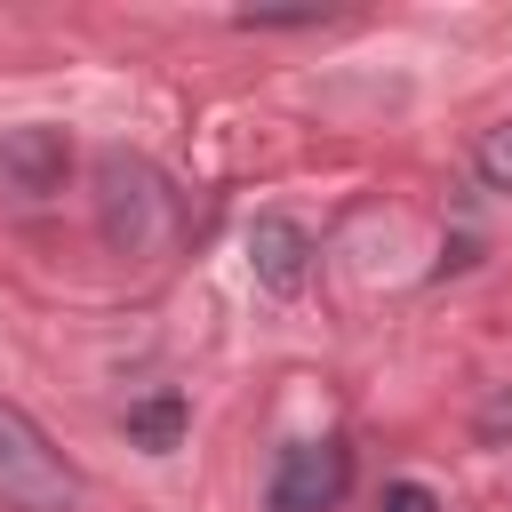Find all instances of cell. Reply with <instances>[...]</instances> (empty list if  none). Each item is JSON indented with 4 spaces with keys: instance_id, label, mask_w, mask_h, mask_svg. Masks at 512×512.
<instances>
[{
    "instance_id": "277c9868",
    "label": "cell",
    "mask_w": 512,
    "mask_h": 512,
    "mask_svg": "<svg viewBox=\"0 0 512 512\" xmlns=\"http://www.w3.org/2000/svg\"><path fill=\"white\" fill-rule=\"evenodd\" d=\"M64 168H72L64 128H48V120L0 128V192H16V200H48V192H64Z\"/></svg>"
},
{
    "instance_id": "9c48e42d",
    "label": "cell",
    "mask_w": 512,
    "mask_h": 512,
    "mask_svg": "<svg viewBox=\"0 0 512 512\" xmlns=\"http://www.w3.org/2000/svg\"><path fill=\"white\" fill-rule=\"evenodd\" d=\"M480 432H512V392H496V400L480 408Z\"/></svg>"
},
{
    "instance_id": "6da1fadb",
    "label": "cell",
    "mask_w": 512,
    "mask_h": 512,
    "mask_svg": "<svg viewBox=\"0 0 512 512\" xmlns=\"http://www.w3.org/2000/svg\"><path fill=\"white\" fill-rule=\"evenodd\" d=\"M96 232L120 256H152L176 232V192L144 152H104L96 160Z\"/></svg>"
},
{
    "instance_id": "ba28073f",
    "label": "cell",
    "mask_w": 512,
    "mask_h": 512,
    "mask_svg": "<svg viewBox=\"0 0 512 512\" xmlns=\"http://www.w3.org/2000/svg\"><path fill=\"white\" fill-rule=\"evenodd\" d=\"M376 512H440V496H432V488H424V480H392V488H384V504H376Z\"/></svg>"
},
{
    "instance_id": "52a82bcc",
    "label": "cell",
    "mask_w": 512,
    "mask_h": 512,
    "mask_svg": "<svg viewBox=\"0 0 512 512\" xmlns=\"http://www.w3.org/2000/svg\"><path fill=\"white\" fill-rule=\"evenodd\" d=\"M472 176H480V192H504V200H512V120H496V128L472 144Z\"/></svg>"
},
{
    "instance_id": "5b68a950",
    "label": "cell",
    "mask_w": 512,
    "mask_h": 512,
    "mask_svg": "<svg viewBox=\"0 0 512 512\" xmlns=\"http://www.w3.org/2000/svg\"><path fill=\"white\" fill-rule=\"evenodd\" d=\"M312 232L296 224V216H280V208H264L256 224H248V272H256V288H272V296H296L304 280H312Z\"/></svg>"
},
{
    "instance_id": "3957f363",
    "label": "cell",
    "mask_w": 512,
    "mask_h": 512,
    "mask_svg": "<svg viewBox=\"0 0 512 512\" xmlns=\"http://www.w3.org/2000/svg\"><path fill=\"white\" fill-rule=\"evenodd\" d=\"M344 496H352V448L336 432H320V440H288L280 448L264 512H336Z\"/></svg>"
},
{
    "instance_id": "8992f818",
    "label": "cell",
    "mask_w": 512,
    "mask_h": 512,
    "mask_svg": "<svg viewBox=\"0 0 512 512\" xmlns=\"http://www.w3.org/2000/svg\"><path fill=\"white\" fill-rule=\"evenodd\" d=\"M128 440L144 448V456H168L176 440H184V424H192V400L176 392V384H160V392H144V400H128Z\"/></svg>"
},
{
    "instance_id": "7a4b0ae2",
    "label": "cell",
    "mask_w": 512,
    "mask_h": 512,
    "mask_svg": "<svg viewBox=\"0 0 512 512\" xmlns=\"http://www.w3.org/2000/svg\"><path fill=\"white\" fill-rule=\"evenodd\" d=\"M72 504L80 472L64 464V448L16 400H0V512H72Z\"/></svg>"
}]
</instances>
